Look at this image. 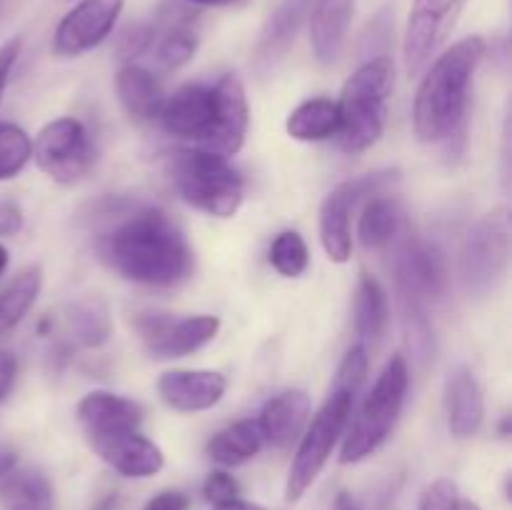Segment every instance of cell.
<instances>
[{
    "mask_svg": "<svg viewBox=\"0 0 512 510\" xmlns=\"http://www.w3.org/2000/svg\"><path fill=\"white\" fill-rule=\"evenodd\" d=\"M115 223L95 240L98 258L120 278L170 288L193 270V250L183 230L158 208L115 210Z\"/></svg>",
    "mask_w": 512,
    "mask_h": 510,
    "instance_id": "6da1fadb",
    "label": "cell"
},
{
    "mask_svg": "<svg viewBox=\"0 0 512 510\" xmlns=\"http://www.w3.org/2000/svg\"><path fill=\"white\" fill-rule=\"evenodd\" d=\"M485 50L488 45L480 35H468L438 55L423 75L413 105V128L420 143L465 138L470 88Z\"/></svg>",
    "mask_w": 512,
    "mask_h": 510,
    "instance_id": "7a4b0ae2",
    "label": "cell"
},
{
    "mask_svg": "<svg viewBox=\"0 0 512 510\" xmlns=\"http://www.w3.org/2000/svg\"><path fill=\"white\" fill-rule=\"evenodd\" d=\"M395 88V65L388 55L370 58L345 80L338 105V143L345 153L373 148L385 133L390 98Z\"/></svg>",
    "mask_w": 512,
    "mask_h": 510,
    "instance_id": "3957f363",
    "label": "cell"
},
{
    "mask_svg": "<svg viewBox=\"0 0 512 510\" xmlns=\"http://www.w3.org/2000/svg\"><path fill=\"white\" fill-rule=\"evenodd\" d=\"M165 173L185 203L213 218H233L243 203V178L223 155L175 150L165 160Z\"/></svg>",
    "mask_w": 512,
    "mask_h": 510,
    "instance_id": "277c9868",
    "label": "cell"
},
{
    "mask_svg": "<svg viewBox=\"0 0 512 510\" xmlns=\"http://www.w3.org/2000/svg\"><path fill=\"white\" fill-rule=\"evenodd\" d=\"M408 385V360L403 355H393L383 368V373L378 375V380H375L373 390L365 395L363 405L355 415V423L350 425V433L345 435L340 463H360V460L370 458L390 438L395 423H398L400 410L405 405Z\"/></svg>",
    "mask_w": 512,
    "mask_h": 510,
    "instance_id": "5b68a950",
    "label": "cell"
},
{
    "mask_svg": "<svg viewBox=\"0 0 512 510\" xmlns=\"http://www.w3.org/2000/svg\"><path fill=\"white\" fill-rule=\"evenodd\" d=\"M353 405L355 398L350 393L330 390L323 408L313 415L303 440H300L298 450H295L293 465H290L288 483H285V500H288V503H298V500L313 488L318 475L323 473L330 453H333L340 435H343L345 425H348Z\"/></svg>",
    "mask_w": 512,
    "mask_h": 510,
    "instance_id": "8992f818",
    "label": "cell"
},
{
    "mask_svg": "<svg viewBox=\"0 0 512 510\" xmlns=\"http://www.w3.org/2000/svg\"><path fill=\"white\" fill-rule=\"evenodd\" d=\"M510 210L495 208L468 230L460 248V278L470 295L498 288L510 260Z\"/></svg>",
    "mask_w": 512,
    "mask_h": 510,
    "instance_id": "52a82bcc",
    "label": "cell"
},
{
    "mask_svg": "<svg viewBox=\"0 0 512 510\" xmlns=\"http://www.w3.org/2000/svg\"><path fill=\"white\" fill-rule=\"evenodd\" d=\"M33 160L60 185L78 183L93 168L95 148L88 128L78 118L50 120L33 140Z\"/></svg>",
    "mask_w": 512,
    "mask_h": 510,
    "instance_id": "ba28073f",
    "label": "cell"
},
{
    "mask_svg": "<svg viewBox=\"0 0 512 510\" xmlns=\"http://www.w3.org/2000/svg\"><path fill=\"white\" fill-rule=\"evenodd\" d=\"M468 0H413L403 35V63L408 75H420L458 28Z\"/></svg>",
    "mask_w": 512,
    "mask_h": 510,
    "instance_id": "9c48e42d",
    "label": "cell"
},
{
    "mask_svg": "<svg viewBox=\"0 0 512 510\" xmlns=\"http://www.w3.org/2000/svg\"><path fill=\"white\" fill-rule=\"evenodd\" d=\"M133 328L143 340L145 350L153 358H183L205 348L218 335L220 320L215 315H188L175 318L170 313H138L133 318Z\"/></svg>",
    "mask_w": 512,
    "mask_h": 510,
    "instance_id": "30bf717a",
    "label": "cell"
},
{
    "mask_svg": "<svg viewBox=\"0 0 512 510\" xmlns=\"http://www.w3.org/2000/svg\"><path fill=\"white\" fill-rule=\"evenodd\" d=\"M123 5L125 0H78L55 28L53 53L58 58H78L98 48L118 25Z\"/></svg>",
    "mask_w": 512,
    "mask_h": 510,
    "instance_id": "8fae6325",
    "label": "cell"
},
{
    "mask_svg": "<svg viewBox=\"0 0 512 510\" xmlns=\"http://www.w3.org/2000/svg\"><path fill=\"white\" fill-rule=\"evenodd\" d=\"M158 120L173 138L190 140L200 150L213 138L218 125V93L215 85L188 83L165 98Z\"/></svg>",
    "mask_w": 512,
    "mask_h": 510,
    "instance_id": "7c38bea8",
    "label": "cell"
},
{
    "mask_svg": "<svg viewBox=\"0 0 512 510\" xmlns=\"http://www.w3.org/2000/svg\"><path fill=\"white\" fill-rule=\"evenodd\" d=\"M395 283L418 300H440L448 288V265L443 250L430 240L408 238L395 255Z\"/></svg>",
    "mask_w": 512,
    "mask_h": 510,
    "instance_id": "4fadbf2b",
    "label": "cell"
},
{
    "mask_svg": "<svg viewBox=\"0 0 512 510\" xmlns=\"http://www.w3.org/2000/svg\"><path fill=\"white\" fill-rule=\"evenodd\" d=\"M228 390L225 375L215 370H168L158 378V395L178 413H200L223 400Z\"/></svg>",
    "mask_w": 512,
    "mask_h": 510,
    "instance_id": "5bb4252c",
    "label": "cell"
},
{
    "mask_svg": "<svg viewBox=\"0 0 512 510\" xmlns=\"http://www.w3.org/2000/svg\"><path fill=\"white\" fill-rule=\"evenodd\" d=\"M215 93H218V125L203 150L230 158L243 148L245 135H248V95H245L243 80L235 73H225L215 83Z\"/></svg>",
    "mask_w": 512,
    "mask_h": 510,
    "instance_id": "9a60e30c",
    "label": "cell"
},
{
    "mask_svg": "<svg viewBox=\"0 0 512 510\" xmlns=\"http://www.w3.org/2000/svg\"><path fill=\"white\" fill-rule=\"evenodd\" d=\"M90 448L123 478H150V475L160 473L165 463L163 450L153 440L145 438L140 430L90 440Z\"/></svg>",
    "mask_w": 512,
    "mask_h": 510,
    "instance_id": "2e32d148",
    "label": "cell"
},
{
    "mask_svg": "<svg viewBox=\"0 0 512 510\" xmlns=\"http://www.w3.org/2000/svg\"><path fill=\"white\" fill-rule=\"evenodd\" d=\"M78 420L85 430V438L100 440L110 435L138 430L143 420V410L135 400L108 390H93L78 403Z\"/></svg>",
    "mask_w": 512,
    "mask_h": 510,
    "instance_id": "e0dca14e",
    "label": "cell"
},
{
    "mask_svg": "<svg viewBox=\"0 0 512 510\" xmlns=\"http://www.w3.org/2000/svg\"><path fill=\"white\" fill-rule=\"evenodd\" d=\"M308 10L310 0H280L278 8L270 13L255 45V68L260 73H268L280 58L288 55V50L298 40L300 28L308 20Z\"/></svg>",
    "mask_w": 512,
    "mask_h": 510,
    "instance_id": "ac0fdd59",
    "label": "cell"
},
{
    "mask_svg": "<svg viewBox=\"0 0 512 510\" xmlns=\"http://www.w3.org/2000/svg\"><path fill=\"white\" fill-rule=\"evenodd\" d=\"M353 10L355 0H310V43L315 58L323 65H333L343 55Z\"/></svg>",
    "mask_w": 512,
    "mask_h": 510,
    "instance_id": "d6986e66",
    "label": "cell"
},
{
    "mask_svg": "<svg viewBox=\"0 0 512 510\" xmlns=\"http://www.w3.org/2000/svg\"><path fill=\"white\" fill-rule=\"evenodd\" d=\"M255 420L263 433V443L273 448H288L308 425L310 398L303 390H285L270 398Z\"/></svg>",
    "mask_w": 512,
    "mask_h": 510,
    "instance_id": "ffe728a7",
    "label": "cell"
},
{
    "mask_svg": "<svg viewBox=\"0 0 512 510\" xmlns=\"http://www.w3.org/2000/svg\"><path fill=\"white\" fill-rule=\"evenodd\" d=\"M448 428L455 438H470L485 420V398L480 383L468 368H455L445 383Z\"/></svg>",
    "mask_w": 512,
    "mask_h": 510,
    "instance_id": "44dd1931",
    "label": "cell"
},
{
    "mask_svg": "<svg viewBox=\"0 0 512 510\" xmlns=\"http://www.w3.org/2000/svg\"><path fill=\"white\" fill-rule=\"evenodd\" d=\"M115 93L120 105L135 123H148L160 115L165 93L160 80L138 63H125L115 75Z\"/></svg>",
    "mask_w": 512,
    "mask_h": 510,
    "instance_id": "7402d4cb",
    "label": "cell"
},
{
    "mask_svg": "<svg viewBox=\"0 0 512 510\" xmlns=\"http://www.w3.org/2000/svg\"><path fill=\"white\" fill-rule=\"evenodd\" d=\"M353 208L345 183L330 190L320 205V240L333 263H348L353 255V228H350Z\"/></svg>",
    "mask_w": 512,
    "mask_h": 510,
    "instance_id": "603a6c76",
    "label": "cell"
},
{
    "mask_svg": "<svg viewBox=\"0 0 512 510\" xmlns=\"http://www.w3.org/2000/svg\"><path fill=\"white\" fill-rule=\"evenodd\" d=\"M0 483L3 510H53V485L40 470L13 468Z\"/></svg>",
    "mask_w": 512,
    "mask_h": 510,
    "instance_id": "cb8c5ba5",
    "label": "cell"
},
{
    "mask_svg": "<svg viewBox=\"0 0 512 510\" xmlns=\"http://www.w3.org/2000/svg\"><path fill=\"white\" fill-rule=\"evenodd\" d=\"M263 433L258 428V420H238L228 425L220 433H215L208 443V455L218 465L235 468V465L248 463L250 458L260 453L263 448Z\"/></svg>",
    "mask_w": 512,
    "mask_h": 510,
    "instance_id": "d4e9b609",
    "label": "cell"
},
{
    "mask_svg": "<svg viewBox=\"0 0 512 510\" xmlns=\"http://www.w3.org/2000/svg\"><path fill=\"white\" fill-rule=\"evenodd\" d=\"M338 105L328 98H310L300 103L285 120L290 138L303 143H320L338 133Z\"/></svg>",
    "mask_w": 512,
    "mask_h": 510,
    "instance_id": "484cf974",
    "label": "cell"
},
{
    "mask_svg": "<svg viewBox=\"0 0 512 510\" xmlns=\"http://www.w3.org/2000/svg\"><path fill=\"white\" fill-rule=\"evenodd\" d=\"M65 320H68L73 338L80 345H85V348H100L113 335V320H110L108 305L100 298H95V295L68 303Z\"/></svg>",
    "mask_w": 512,
    "mask_h": 510,
    "instance_id": "4316f807",
    "label": "cell"
},
{
    "mask_svg": "<svg viewBox=\"0 0 512 510\" xmlns=\"http://www.w3.org/2000/svg\"><path fill=\"white\" fill-rule=\"evenodd\" d=\"M390 320L388 293L378 278L363 273L355 290V330L363 340H378Z\"/></svg>",
    "mask_w": 512,
    "mask_h": 510,
    "instance_id": "83f0119b",
    "label": "cell"
},
{
    "mask_svg": "<svg viewBox=\"0 0 512 510\" xmlns=\"http://www.w3.org/2000/svg\"><path fill=\"white\" fill-rule=\"evenodd\" d=\"M40 288H43V273L38 265H30L20 270L13 283L0 293V338L18 328L20 320L33 308Z\"/></svg>",
    "mask_w": 512,
    "mask_h": 510,
    "instance_id": "f1b7e54d",
    "label": "cell"
},
{
    "mask_svg": "<svg viewBox=\"0 0 512 510\" xmlns=\"http://www.w3.org/2000/svg\"><path fill=\"white\" fill-rule=\"evenodd\" d=\"M400 295V313H403V335H405V345H408L410 355H413L415 363L420 368L433 360L435 353V340H433V328H430V320L425 315V303L418 300L415 295L403 293L398 290Z\"/></svg>",
    "mask_w": 512,
    "mask_h": 510,
    "instance_id": "f546056e",
    "label": "cell"
},
{
    "mask_svg": "<svg viewBox=\"0 0 512 510\" xmlns=\"http://www.w3.org/2000/svg\"><path fill=\"white\" fill-rule=\"evenodd\" d=\"M400 230V213L395 208L393 200L383 198V195H375L370 198V203L363 208L358 223V238L363 243V248L368 250H380L385 245H390L395 240Z\"/></svg>",
    "mask_w": 512,
    "mask_h": 510,
    "instance_id": "4dcf8cb0",
    "label": "cell"
},
{
    "mask_svg": "<svg viewBox=\"0 0 512 510\" xmlns=\"http://www.w3.org/2000/svg\"><path fill=\"white\" fill-rule=\"evenodd\" d=\"M198 33L188 20H175L160 35H155V58L165 70H178L190 63L198 50Z\"/></svg>",
    "mask_w": 512,
    "mask_h": 510,
    "instance_id": "1f68e13d",
    "label": "cell"
},
{
    "mask_svg": "<svg viewBox=\"0 0 512 510\" xmlns=\"http://www.w3.org/2000/svg\"><path fill=\"white\" fill-rule=\"evenodd\" d=\"M33 158V140L20 125L0 123V183L18 178Z\"/></svg>",
    "mask_w": 512,
    "mask_h": 510,
    "instance_id": "d6a6232c",
    "label": "cell"
},
{
    "mask_svg": "<svg viewBox=\"0 0 512 510\" xmlns=\"http://www.w3.org/2000/svg\"><path fill=\"white\" fill-rule=\"evenodd\" d=\"M268 260L283 278H300L310 263V253L303 235L295 233V230H283V233L275 235Z\"/></svg>",
    "mask_w": 512,
    "mask_h": 510,
    "instance_id": "836d02e7",
    "label": "cell"
},
{
    "mask_svg": "<svg viewBox=\"0 0 512 510\" xmlns=\"http://www.w3.org/2000/svg\"><path fill=\"white\" fill-rule=\"evenodd\" d=\"M365 375H368V348L363 343H358L345 353L330 390H343V393H350L353 398H358L360 388L365 383Z\"/></svg>",
    "mask_w": 512,
    "mask_h": 510,
    "instance_id": "e575fe53",
    "label": "cell"
},
{
    "mask_svg": "<svg viewBox=\"0 0 512 510\" xmlns=\"http://www.w3.org/2000/svg\"><path fill=\"white\" fill-rule=\"evenodd\" d=\"M155 35H158V28L153 23H133L120 33L118 43H115V53H118L120 60L125 63H133L135 58L148 53L155 43Z\"/></svg>",
    "mask_w": 512,
    "mask_h": 510,
    "instance_id": "d590c367",
    "label": "cell"
},
{
    "mask_svg": "<svg viewBox=\"0 0 512 510\" xmlns=\"http://www.w3.org/2000/svg\"><path fill=\"white\" fill-rule=\"evenodd\" d=\"M203 495L213 508H220V505H228L238 500L240 485L238 480L230 473H225V470H213V473H208V478H205Z\"/></svg>",
    "mask_w": 512,
    "mask_h": 510,
    "instance_id": "8d00e7d4",
    "label": "cell"
},
{
    "mask_svg": "<svg viewBox=\"0 0 512 510\" xmlns=\"http://www.w3.org/2000/svg\"><path fill=\"white\" fill-rule=\"evenodd\" d=\"M458 498L460 495L453 480L440 478L433 485H428V490L420 498V510H455Z\"/></svg>",
    "mask_w": 512,
    "mask_h": 510,
    "instance_id": "74e56055",
    "label": "cell"
},
{
    "mask_svg": "<svg viewBox=\"0 0 512 510\" xmlns=\"http://www.w3.org/2000/svg\"><path fill=\"white\" fill-rule=\"evenodd\" d=\"M20 45H23L20 38H10L0 45V103H3V93L5 88H8L10 73H13L15 60H18L20 55Z\"/></svg>",
    "mask_w": 512,
    "mask_h": 510,
    "instance_id": "f35d334b",
    "label": "cell"
},
{
    "mask_svg": "<svg viewBox=\"0 0 512 510\" xmlns=\"http://www.w3.org/2000/svg\"><path fill=\"white\" fill-rule=\"evenodd\" d=\"M23 228V210L13 200H0V238L18 235Z\"/></svg>",
    "mask_w": 512,
    "mask_h": 510,
    "instance_id": "ab89813d",
    "label": "cell"
},
{
    "mask_svg": "<svg viewBox=\"0 0 512 510\" xmlns=\"http://www.w3.org/2000/svg\"><path fill=\"white\" fill-rule=\"evenodd\" d=\"M15 378H18V358L8 350H0V403L10 395Z\"/></svg>",
    "mask_w": 512,
    "mask_h": 510,
    "instance_id": "60d3db41",
    "label": "cell"
},
{
    "mask_svg": "<svg viewBox=\"0 0 512 510\" xmlns=\"http://www.w3.org/2000/svg\"><path fill=\"white\" fill-rule=\"evenodd\" d=\"M143 510H188V495L180 490H163V493L153 495Z\"/></svg>",
    "mask_w": 512,
    "mask_h": 510,
    "instance_id": "b9f144b4",
    "label": "cell"
},
{
    "mask_svg": "<svg viewBox=\"0 0 512 510\" xmlns=\"http://www.w3.org/2000/svg\"><path fill=\"white\" fill-rule=\"evenodd\" d=\"M188 5H198V8H243L248 0H185Z\"/></svg>",
    "mask_w": 512,
    "mask_h": 510,
    "instance_id": "7bdbcfd3",
    "label": "cell"
},
{
    "mask_svg": "<svg viewBox=\"0 0 512 510\" xmlns=\"http://www.w3.org/2000/svg\"><path fill=\"white\" fill-rule=\"evenodd\" d=\"M333 510H360L358 500L348 493V490H340L333 500Z\"/></svg>",
    "mask_w": 512,
    "mask_h": 510,
    "instance_id": "ee69618b",
    "label": "cell"
},
{
    "mask_svg": "<svg viewBox=\"0 0 512 510\" xmlns=\"http://www.w3.org/2000/svg\"><path fill=\"white\" fill-rule=\"evenodd\" d=\"M15 463H18V455H15L13 450L0 448V480H3L5 475L15 468Z\"/></svg>",
    "mask_w": 512,
    "mask_h": 510,
    "instance_id": "f6af8a7d",
    "label": "cell"
},
{
    "mask_svg": "<svg viewBox=\"0 0 512 510\" xmlns=\"http://www.w3.org/2000/svg\"><path fill=\"white\" fill-rule=\"evenodd\" d=\"M213 510H263V508L253 503H243V500H235V503L220 505V508H213Z\"/></svg>",
    "mask_w": 512,
    "mask_h": 510,
    "instance_id": "bcb514c9",
    "label": "cell"
},
{
    "mask_svg": "<svg viewBox=\"0 0 512 510\" xmlns=\"http://www.w3.org/2000/svg\"><path fill=\"white\" fill-rule=\"evenodd\" d=\"M455 510H483L478 503H473V500H465V498H458V503H455Z\"/></svg>",
    "mask_w": 512,
    "mask_h": 510,
    "instance_id": "7dc6e473",
    "label": "cell"
},
{
    "mask_svg": "<svg viewBox=\"0 0 512 510\" xmlns=\"http://www.w3.org/2000/svg\"><path fill=\"white\" fill-rule=\"evenodd\" d=\"M8 248L5 245H0V275L5 273V268H8Z\"/></svg>",
    "mask_w": 512,
    "mask_h": 510,
    "instance_id": "c3c4849f",
    "label": "cell"
}]
</instances>
